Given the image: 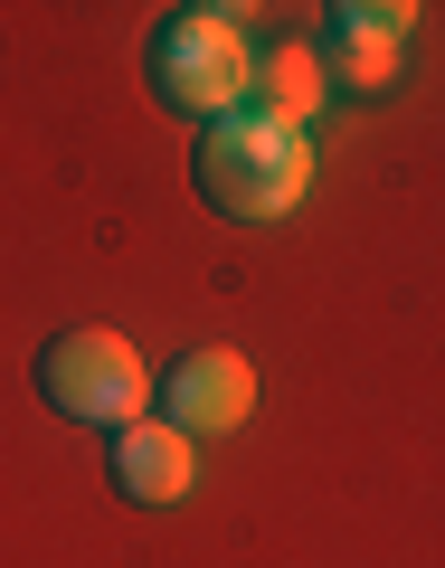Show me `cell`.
I'll return each instance as SVG.
<instances>
[{
    "label": "cell",
    "instance_id": "6da1fadb",
    "mask_svg": "<svg viewBox=\"0 0 445 568\" xmlns=\"http://www.w3.org/2000/svg\"><path fill=\"white\" fill-rule=\"evenodd\" d=\"M304 181H313V142L294 123L256 114V104L209 123V142H200V200L209 209H227V219H284L304 200Z\"/></svg>",
    "mask_w": 445,
    "mask_h": 568
},
{
    "label": "cell",
    "instance_id": "7a4b0ae2",
    "mask_svg": "<svg viewBox=\"0 0 445 568\" xmlns=\"http://www.w3.org/2000/svg\"><path fill=\"white\" fill-rule=\"evenodd\" d=\"M152 85H162L181 114H237L246 85H256V48H246V20L237 10H181V20H162V39H152Z\"/></svg>",
    "mask_w": 445,
    "mask_h": 568
},
{
    "label": "cell",
    "instance_id": "3957f363",
    "mask_svg": "<svg viewBox=\"0 0 445 568\" xmlns=\"http://www.w3.org/2000/svg\"><path fill=\"white\" fill-rule=\"evenodd\" d=\"M39 388H48V407L77 417V426H133L142 398H152L142 351L123 342V332H95V323L58 332V342L39 351Z\"/></svg>",
    "mask_w": 445,
    "mask_h": 568
},
{
    "label": "cell",
    "instance_id": "277c9868",
    "mask_svg": "<svg viewBox=\"0 0 445 568\" xmlns=\"http://www.w3.org/2000/svg\"><path fill=\"white\" fill-rule=\"evenodd\" d=\"M246 407H256V369L237 351H190L162 379V426L171 436H237Z\"/></svg>",
    "mask_w": 445,
    "mask_h": 568
},
{
    "label": "cell",
    "instance_id": "5b68a950",
    "mask_svg": "<svg viewBox=\"0 0 445 568\" xmlns=\"http://www.w3.org/2000/svg\"><path fill=\"white\" fill-rule=\"evenodd\" d=\"M114 484L133 493V503H190L200 455H190V436H171V426L133 417V426H114Z\"/></svg>",
    "mask_w": 445,
    "mask_h": 568
},
{
    "label": "cell",
    "instance_id": "8992f818",
    "mask_svg": "<svg viewBox=\"0 0 445 568\" xmlns=\"http://www.w3.org/2000/svg\"><path fill=\"white\" fill-rule=\"evenodd\" d=\"M417 10H342V29H332V58L323 77H351V85H388L398 77V39Z\"/></svg>",
    "mask_w": 445,
    "mask_h": 568
},
{
    "label": "cell",
    "instance_id": "52a82bcc",
    "mask_svg": "<svg viewBox=\"0 0 445 568\" xmlns=\"http://www.w3.org/2000/svg\"><path fill=\"white\" fill-rule=\"evenodd\" d=\"M323 85H332L323 58L294 39V48H265V58H256V85H246V95H256V114H275V123H294V133H304V114L323 104Z\"/></svg>",
    "mask_w": 445,
    "mask_h": 568
}]
</instances>
